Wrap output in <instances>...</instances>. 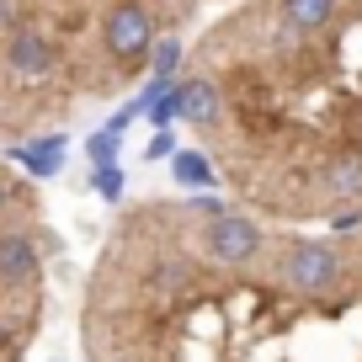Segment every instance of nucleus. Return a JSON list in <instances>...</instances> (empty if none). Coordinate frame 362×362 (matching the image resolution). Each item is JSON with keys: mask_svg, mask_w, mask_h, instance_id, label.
I'll list each match as a JSON object with an SVG mask.
<instances>
[{"mask_svg": "<svg viewBox=\"0 0 362 362\" xmlns=\"http://www.w3.org/2000/svg\"><path fill=\"white\" fill-rule=\"evenodd\" d=\"M187 6H192V11H197V16H203V11H208V6H224V0H187Z\"/></svg>", "mask_w": 362, "mask_h": 362, "instance_id": "39448f33", "label": "nucleus"}, {"mask_svg": "<svg viewBox=\"0 0 362 362\" xmlns=\"http://www.w3.org/2000/svg\"><path fill=\"white\" fill-rule=\"evenodd\" d=\"M197 22L187 0H0V149L112 107Z\"/></svg>", "mask_w": 362, "mask_h": 362, "instance_id": "7ed1b4c3", "label": "nucleus"}, {"mask_svg": "<svg viewBox=\"0 0 362 362\" xmlns=\"http://www.w3.org/2000/svg\"><path fill=\"white\" fill-rule=\"evenodd\" d=\"M54 250L43 192L0 160V362H22L43 330Z\"/></svg>", "mask_w": 362, "mask_h": 362, "instance_id": "20e7f679", "label": "nucleus"}, {"mask_svg": "<svg viewBox=\"0 0 362 362\" xmlns=\"http://www.w3.org/2000/svg\"><path fill=\"white\" fill-rule=\"evenodd\" d=\"M86 362H362V224H272L218 197H139L80 309Z\"/></svg>", "mask_w": 362, "mask_h": 362, "instance_id": "f257e3e1", "label": "nucleus"}, {"mask_svg": "<svg viewBox=\"0 0 362 362\" xmlns=\"http://www.w3.org/2000/svg\"><path fill=\"white\" fill-rule=\"evenodd\" d=\"M165 112L229 203L272 224H362V0H224Z\"/></svg>", "mask_w": 362, "mask_h": 362, "instance_id": "f03ea898", "label": "nucleus"}]
</instances>
